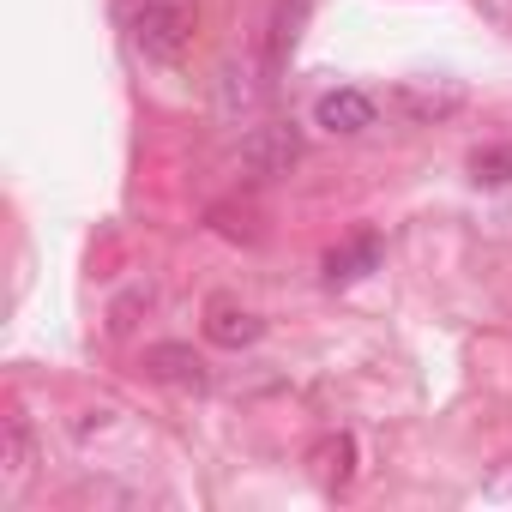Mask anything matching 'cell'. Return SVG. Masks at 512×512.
Returning <instances> with one entry per match:
<instances>
[{"label":"cell","mask_w":512,"mask_h":512,"mask_svg":"<svg viewBox=\"0 0 512 512\" xmlns=\"http://www.w3.org/2000/svg\"><path fill=\"white\" fill-rule=\"evenodd\" d=\"M380 260H386V241L374 229H362L326 253V284H362L368 272H380Z\"/></svg>","instance_id":"cell-4"},{"label":"cell","mask_w":512,"mask_h":512,"mask_svg":"<svg viewBox=\"0 0 512 512\" xmlns=\"http://www.w3.org/2000/svg\"><path fill=\"white\" fill-rule=\"evenodd\" d=\"M205 338L223 344V350H241V344L260 338V314H247V308L229 302V296H211V302H205Z\"/></svg>","instance_id":"cell-6"},{"label":"cell","mask_w":512,"mask_h":512,"mask_svg":"<svg viewBox=\"0 0 512 512\" xmlns=\"http://www.w3.org/2000/svg\"><path fill=\"white\" fill-rule=\"evenodd\" d=\"M458 103H464L458 91H446V97H434V91H404V109H410V115H422V121H428V115H452Z\"/></svg>","instance_id":"cell-11"},{"label":"cell","mask_w":512,"mask_h":512,"mask_svg":"<svg viewBox=\"0 0 512 512\" xmlns=\"http://www.w3.org/2000/svg\"><path fill=\"white\" fill-rule=\"evenodd\" d=\"M308 7H314V0H278V13H272V43H266V61H272V73L290 61L296 37H302V25H308Z\"/></svg>","instance_id":"cell-7"},{"label":"cell","mask_w":512,"mask_h":512,"mask_svg":"<svg viewBox=\"0 0 512 512\" xmlns=\"http://www.w3.org/2000/svg\"><path fill=\"white\" fill-rule=\"evenodd\" d=\"M470 169H476L482 187H506V181H512V145H482V151L470 157Z\"/></svg>","instance_id":"cell-10"},{"label":"cell","mask_w":512,"mask_h":512,"mask_svg":"<svg viewBox=\"0 0 512 512\" xmlns=\"http://www.w3.org/2000/svg\"><path fill=\"white\" fill-rule=\"evenodd\" d=\"M296 157H302V127L296 121H266V127H253L247 145H241V163L253 175H290Z\"/></svg>","instance_id":"cell-2"},{"label":"cell","mask_w":512,"mask_h":512,"mask_svg":"<svg viewBox=\"0 0 512 512\" xmlns=\"http://www.w3.org/2000/svg\"><path fill=\"white\" fill-rule=\"evenodd\" d=\"M314 464H320V476H326V488H344V482L356 476V440H350V434H332V440H320V452H314Z\"/></svg>","instance_id":"cell-8"},{"label":"cell","mask_w":512,"mask_h":512,"mask_svg":"<svg viewBox=\"0 0 512 512\" xmlns=\"http://www.w3.org/2000/svg\"><path fill=\"white\" fill-rule=\"evenodd\" d=\"M374 115H380V103L368 91H356V85H338V91H326L314 103V127H326V133H368Z\"/></svg>","instance_id":"cell-3"},{"label":"cell","mask_w":512,"mask_h":512,"mask_svg":"<svg viewBox=\"0 0 512 512\" xmlns=\"http://www.w3.org/2000/svg\"><path fill=\"white\" fill-rule=\"evenodd\" d=\"M145 374L163 380V386H181V392H205V362L187 350V344H151L145 350Z\"/></svg>","instance_id":"cell-5"},{"label":"cell","mask_w":512,"mask_h":512,"mask_svg":"<svg viewBox=\"0 0 512 512\" xmlns=\"http://www.w3.org/2000/svg\"><path fill=\"white\" fill-rule=\"evenodd\" d=\"M133 43H139L151 61L175 67V61L193 49V13L181 7V0H139V13H133Z\"/></svg>","instance_id":"cell-1"},{"label":"cell","mask_w":512,"mask_h":512,"mask_svg":"<svg viewBox=\"0 0 512 512\" xmlns=\"http://www.w3.org/2000/svg\"><path fill=\"white\" fill-rule=\"evenodd\" d=\"M0 464H7V476L19 482V476H31V428H25V416L13 410L7 416V434H0Z\"/></svg>","instance_id":"cell-9"}]
</instances>
